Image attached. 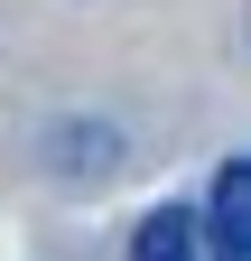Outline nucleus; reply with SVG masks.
<instances>
[{"mask_svg":"<svg viewBox=\"0 0 251 261\" xmlns=\"http://www.w3.org/2000/svg\"><path fill=\"white\" fill-rule=\"evenodd\" d=\"M131 261H224V243L205 233L196 205H149L131 224Z\"/></svg>","mask_w":251,"mask_h":261,"instance_id":"1","label":"nucleus"},{"mask_svg":"<svg viewBox=\"0 0 251 261\" xmlns=\"http://www.w3.org/2000/svg\"><path fill=\"white\" fill-rule=\"evenodd\" d=\"M196 215H205V233L224 243V261H251V159H224V168H214Z\"/></svg>","mask_w":251,"mask_h":261,"instance_id":"2","label":"nucleus"}]
</instances>
